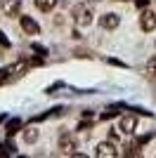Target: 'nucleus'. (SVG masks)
<instances>
[{
  "mask_svg": "<svg viewBox=\"0 0 156 158\" xmlns=\"http://www.w3.org/2000/svg\"><path fill=\"white\" fill-rule=\"evenodd\" d=\"M71 17L76 19L78 26H90L92 24V5L90 2H78V5H73Z\"/></svg>",
  "mask_w": 156,
  "mask_h": 158,
  "instance_id": "nucleus-1",
  "label": "nucleus"
},
{
  "mask_svg": "<svg viewBox=\"0 0 156 158\" xmlns=\"http://www.w3.org/2000/svg\"><path fill=\"white\" fill-rule=\"evenodd\" d=\"M59 153L62 156H80L83 158V153H78V142L73 135H62L59 137Z\"/></svg>",
  "mask_w": 156,
  "mask_h": 158,
  "instance_id": "nucleus-2",
  "label": "nucleus"
},
{
  "mask_svg": "<svg viewBox=\"0 0 156 158\" xmlns=\"http://www.w3.org/2000/svg\"><path fill=\"white\" fill-rule=\"evenodd\" d=\"M95 156H99V158H116L118 156V149H116V144L114 142H99L97 146H95Z\"/></svg>",
  "mask_w": 156,
  "mask_h": 158,
  "instance_id": "nucleus-3",
  "label": "nucleus"
},
{
  "mask_svg": "<svg viewBox=\"0 0 156 158\" xmlns=\"http://www.w3.org/2000/svg\"><path fill=\"white\" fill-rule=\"evenodd\" d=\"M19 24H21V31H24L26 35H38V33H40L38 21L31 19L28 14H19Z\"/></svg>",
  "mask_w": 156,
  "mask_h": 158,
  "instance_id": "nucleus-4",
  "label": "nucleus"
},
{
  "mask_svg": "<svg viewBox=\"0 0 156 158\" xmlns=\"http://www.w3.org/2000/svg\"><path fill=\"white\" fill-rule=\"evenodd\" d=\"M118 24H121V17H118L116 12H106L99 17V26L106 28V31H114V28H118Z\"/></svg>",
  "mask_w": 156,
  "mask_h": 158,
  "instance_id": "nucleus-5",
  "label": "nucleus"
},
{
  "mask_svg": "<svg viewBox=\"0 0 156 158\" xmlns=\"http://www.w3.org/2000/svg\"><path fill=\"white\" fill-rule=\"evenodd\" d=\"M140 28L142 31H154L156 28V12H151V10H144L142 17H140Z\"/></svg>",
  "mask_w": 156,
  "mask_h": 158,
  "instance_id": "nucleus-6",
  "label": "nucleus"
},
{
  "mask_svg": "<svg viewBox=\"0 0 156 158\" xmlns=\"http://www.w3.org/2000/svg\"><path fill=\"white\" fill-rule=\"evenodd\" d=\"M118 130L125 132V135H132L137 130V116H123L118 120Z\"/></svg>",
  "mask_w": 156,
  "mask_h": 158,
  "instance_id": "nucleus-7",
  "label": "nucleus"
},
{
  "mask_svg": "<svg viewBox=\"0 0 156 158\" xmlns=\"http://www.w3.org/2000/svg\"><path fill=\"white\" fill-rule=\"evenodd\" d=\"M2 12L5 17H19V10H21V0H2Z\"/></svg>",
  "mask_w": 156,
  "mask_h": 158,
  "instance_id": "nucleus-8",
  "label": "nucleus"
},
{
  "mask_svg": "<svg viewBox=\"0 0 156 158\" xmlns=\"http://www.w3.org/2000/svg\"><path fill=\"white\" fill-rule=\"evenodd\" d=\"M28 71V64H26L24 59L14 61V64L7 66V73H10V78H19V76H24V73Z\"/></svg>",
  "mask_w": 156,
  "mask_h": 158,
  "instance_id": "nucleus-9",
  "label": "nucleus"
},
{
  "mask_svg": "<svg viewBox=\"0 0 156 158\" xmlns=\"http://www.w3.org/2000/svg\"><path fill=\"white\" fill-rule=\"evenodd\" d=\"M21 118H10L7 120V125H5V130H7V137H12V135H17V132L21 130Z\"/></svg>",
  "mask_w": 156,
  "mask_h": 158,
  "instance_id": "nucleus-10",
  "label": "nucleus"
},
{
  "mask_svg": "<svg viewBox=\"0 0 156 158\" xmlns=\"http://www.w3.org/2000/svg\"><path fill=\"white\" fill-rule=\"evenodd\" d=\"M57 2L59 0H33V5L38 7L40 12H52V10L57 7Z\"/></svg>",
  "mask_w": 156,
  "mask_h": 158,
  "instance_id": "nucleus-11",
  "label": "nucleus"
},
{
  "mask_svg": "<svg viewBox=\"0 0 156 158\" xmlns=\"http://www.w3.org/2000/svg\"><path fill=\"white\" fill-rule=\"evenodd\" d=\"M38 135L40 132L36 130V127H26L24 130V142L26 144H36V142H38Z\"/></svg>",
  "mask_w": 156,
  "mask_h": 158,
  "instance_id": "nucleus-12",
  "label": "nucleus"
},
{
  "mask_svg": "<svg viewBox=\"0 0 156 158\" xmlns=\"http://www.w3.org/2000/svg\"><path fill=\"white\" fill-rule=\"evenodd\" d=\"M147 73H149V78H154V80H156V54L151 57L149 61H147Z\"/></svg>",
  "mask_w": 156,
  "mask_h": 158,
  "instance_id": "nucleus-13",
  "label": "nucleus"
},
{
  "mask_svg": "<svg viewBox=\"0 0 156 158\" xmlns=\"http://www.w3.org/2000/svg\"><path fill=\"white\" fill-rule=\"evenodd\" d=\"M109 142H114V144H116V142H121V130H118V127L109 130Z\"/></svg>",
  "mask_w": 156,
  "mask_h": 158,
  "instance_id": "nucleus-14",
  "label": "nucleus"
},
{
  "mask_svg": "<svg viewBox=\"0 0 156 158\" xmlns=\"http://www.w3.org/2000/svg\"><path fill=\"white\" fill-rule=\"evenodd\" d=\"M7 80H10V73H7V69H0V85H5Z\"/></svg>",
  "mask_w": 156,
  "mask_h": 158,
  "instance_id": "nucleus-15",
  "label": "nucleus"
},
{
  "mask_svg": "<svg viewBox=\"0 0 156 158\" xmlns=\"http://www.w3.org/2000/svg\"><path fill=\"white\" fill-rule=\"evenodd\" d=\"M33 52H38V54H47V50L43 45H38V43H33Z\"/></svg>",
  "mask_w": 156,
  "mask_h": 158,
  "instance_id": "nucleus-16",
  "label": "nucleus"
},
{
  "mask_svg": "<svg viewBox=\"0 0 156 158\" xmlns=\"http://www.w3.org/2000/svg\"><path fill=\"white\" fill-rule=\"evenodd\" d=\"M114 116H116V111H106V113H102V116H99V120H106V118H114Z\"/></svg>",
  "mask_w": 156,
  "mask_h": 158,
  "instance_id": "nucleus-17",
  "label": "nucleus"
},
{
  "mask_svg": "<svg viewBox=\"0 0 156 158\" xmlns=\"http://www.w3.org/2000/svg\"><path fill=\"white\" fill-rule=\"evenodd\" d=\"M0 43H2V45H5V47H10V40H7L5 35H2V31H0Z\"/></svg>",
  "mask_w": 156,
  "mask_h": 158,
  "instance_id": "nucleus-18",
  "label": "nucleus"
},
{
  "mask_svg": "<svg viewBox=\"0 0 156 158\" xmlns=\"http://www.w3.org/2000/svg\"><path fill=\"white\" fill-rule=\"evenodd\" d=\"M135 2H137V7H147L149 5V0H135Z\"/></svg>",
  "mask_w": 156,
  "mask_h": 158,
  "instance_id": "nucleus-19",
  "label": "nucleus"
},
{
  "mask_svg": "<svg viewBox=\"0 0 156 158\" xmlns=\"http://www.w3.org/2000/svg\"><path fill=\"white\" fill-rule=\"evenodd\" d=\"M109 64H114V66H125L123 61H118V59H109Z\"/></svg>",
  "mask_w": 156,
  "mask_h": 158,
  "instance_id": "nucleus-20",
  "label": "nucleus"
},
{
  "mask_svg": "<svg viewBox=\"0 0 156 158\" xmlns=\"http://www.w3.org/2000/svg\"><path fill=\"white\" fill-rule=\"evenodd\" d=\"M0 156H5V149H2V144H0Z\"/></svg>",
  "mask_w": 156,
  "mask_h": 158,
  "instance_id": "nucleus-21",
  "label": "nucleus"
}]
</instances>
